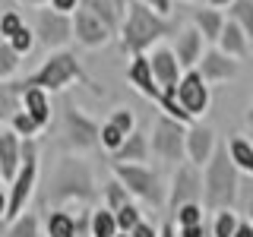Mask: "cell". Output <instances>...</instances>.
Segmentation results:
<instances>
[{
	"label": "cell",
	"instance_id": "obj_24",
	"mask_svg": "<svg viewBox=\"0 0 253 237\" xmlns=\"http://www.w3.org/2000/svg\"><path fill=\"white\" fill-rule=\"evenodd\" d=\"M228 155H231V161L237 164V171L241 174H250L253 177V139L241 136V133H234V136H228Z\"/></svg>",
	"mask_w": 253,
	"mask_h": 237
},
{
	"label": "cell",
	"instance_id": "obj_47",
	"mask_svg": "<svg viewBox=\"0 0 253 237\" xmlns=\"http://www.w3.org/2000/svg\"><path fill=\"white\" fill-rule=\"evenodd\" d=\"M19 3H26V6H38V10H42V6H51V0H19Z\"/></svg>",
	"mask_w": 253,
	"mask_h": 237
},
{
	"label": "cell",
	"instance_id": "obj_31",
	"mask_svg": "<svg viewBox=\"0 0 253 237\" xmlns=\"http://www.w3.org/2000/svg\"><path fill=\"white\" fill-rule=\"evenodd\" d=\"M237 228H241V218H237L234 209H221L215 212V218H212V237H234Z\"/></svg>",
	"mask_w": 253,
	"mask_h": 237
},
{
	"label": "cell",
	"instance_id": "obj_4",
	"mask_svg": "<svg viewBox=\"0 0 253 237\" xmlns=\"http://www.w3.org/2000/svg\"><path fill=\"white\" fill-rule=\"evenodd\" d=\"M22 82H26V85H38V89H44V92H51V95L54 92H63L67 85H73V82H83V85H89L95 95H101V89L92 82L89 76H85L83 63H79V57H76L73 51H51L42 60V67H38L35 73H29Z\"/></svg>",
	"mask_w": 253,
	"mask_h": 237
},
{
	"label": "cell",
	"instance_id": "obj_25",
	"mask_svg": "<svg viewBox=\"0 0 253 237\" xmlns=\"http://www.w3.org/2000/svg\"><path fill=\"white\" fill-rule=\"evenodd\" d=\"M22 92H26V82H0V120H10L16 111H22Z\"/></svg>",
	"mask_w": 253,
	"mask_h": 237
},
{
	"label": "cell",
	"instance_id": "obj_45",
	"mask_svg": "<svg viewBox=\"0 0 253 237\" xmlns=\"http://www.w3.org/2000/svg\"><path fill=\"white\" fill-rule=\"evenodd\" d=\"M158 237H180V234H177V225H174V221H165V225H162V234H158Z\"/></svg>",
	"mask_w": 253,
	"mask_h": 237
},
{
	"label": "cell",
	"instance_id": "obj_27",
	"mask_svg": "<svg viewBox=\"0 0 253 237\" xmlns=\"http://www.w3.org/2000/svg\"><path fill=\"white\" fill-rule=\"evenodd\" d=\"M121 225H117V212H111L108 205H98L92 212V237H117Z\"/></svg>",
	"mask_w": 253,
	"mask_h": 237
},
{
	"label": "cell",
	"instance_id": "obj_35",
	"mask_svg": "<svg viewBox=\"0 0 253 237\" xmlns=\"http://www.w3.org/2000/svg\"><path fill=\"white\" fill-rule=\"evenodd\" d=\"M124 142H126V133L121 130V126H114L111 120H105V123H101V149H105V152H111V155H114L117 149L124 146Z\"/></svg>",
	"mask_w": 253,
	"mask_h": 237
},
{
	"label": "cell",
	"instance_id": "obj_29",
	"mask_svg": "<svg viewBox=\"0 0 253 237\" xmlns=\"http://www.w3.org/2000/svg\"><path fill=\"white\" fill-rule=\"evenodd\" d=\"M206 205L203 202H187V205H180L177 212H171V221L177 228H193V225H206Z\"/></svg>",
	"mask_w": 253,
	"mask_h": 237
},
{
	"label": "cell",
	"instance_id": "obj_46",
	"mask_svg": "<svg viewBox=\"0 0 253 237\" xmlns=\"http://www.w3.org/2000/svg\"><path fill=\"white\" fill-rule=\"evenodd\" d=\"M234 237H253V221H241V228H237Z\"/></svg>",
	"mask_w": 253,
	"mask_h": 237
},
{
	"label": "cell",
	"instance_id": "obj_17",
	"mask_svg": "<svg viewBox=\"0 0 253 237\" xmlns=\"http://www.w3.org/2000/svg\"><path fill=\"white\" fill-rule=\"evenodd\" d=\"M19 168H22V136L13 130H0V171H3L6 187L13 184Z\"/></svg>",
	"mask_w": 253,
	"mask_h": 237
},
{
	"label": "cell",
	"instance_id": "obj_2",
	"mask_svg": "<svg viewBox=\"0 0 253 237\" xmlns=\"http://www.w3.org/2000/svg\"><path fill=\"white\" fill-rule=\"evenodd\" d=\"M51 202L54 209H67L70 202L76 205H92L101 196V187L95 184L92 168L85 164V158L79 155H67L60 158L57 171L51 174Z\"/></svg>",
	"mask_w": 253,
	"mask_h": 237
},
{
	"label": "cell",
	"instance_id": "obj_49",
	"mask_svg": "<svg viewBox=\"0 0 253 237\" xmlns=\"http://www.w3.org/2000/svg\"><path fill=\"white\" fill-rule=\"evenodd\" d=\"M247 120H250V123H253V105H250V111H247Z\"/></svg>",
	"mask_w": 253,
	"mask_h": 237
},
{
	"label": "cell",
	"instance_id": "obj_37",
	"mask_svg": "<svg viewBox=\"0 0 253 237\" xmlns=\"http://www.w3.org/2000/svg\"><path fill=\"white\" fill-rule=\"evenodd\" d=\"M22 26H26V19L19 16V10H3V16H0V38H3V41H10V38Z\"/></svg>",
	"mask_w": 253,
	"mask_h": 237
},
{
	"label": "cell",
	"instance_id": "obj_18",
	"mask_svg": "<svg viewBox=\"0 0 253 237\" xmlns=\"http://www.w3.org/2000/svg\"><path fill=\"white\" fill-rule=\"evenodd\" d=\"M190 22H193V26L203 32V38H206L209 44H218L221 32H225L228 16L221 13L218 6H196V10L190 13Z\"/></svg>",
	"mask_w": 253,
	"mask_h": 237
},
{
	"label": "cell",
	"instance_id": "obj_42",
	"mask_svg": "<svg viewBox=\"0 0 253 237\" xmlns=\"http://www.w3.org/2000/svg\"><path fill=\"white\" fill-rule=\"evenodd\" d=\"M139 3H146V6H152L155 13L168 16V13H171V6H174V0H139Z\"/></svg>",
	"mask_w": 253,
	"mask_h": 237
},
{
	"label": "cell",
	"instance_id": "obj_10",
	"mask_svg": "<svg viewBox=\"0 0 253 237\" xmlns=\"http://www.w3.org/2000/svg\"><path fill=\"white\" fill-rule=\"evenodd\" d=\"M177 101L184 105V111L193 120H200L206 111L212 108V85L203 79L200 70H187L177 82Z\"/></svg>",
	"mask_w": 253,
	"mask_h": 237
},
{
	"label": "cell",
	"instance_id": "obj_38",
	"mask_svg": "<svg viewBox=\"0 0 253 237\" xmlns=\"http://www.w3.org/2000/svg\"><path fill=\"white\" fill-rule=\"evenodd\" d=\"M142 221V212H139V205L136 202H126L124 209H117V225H121V231H126L130 234L133 228H136Z\"/></svg>",
	"mask_w": 253,
	"mask_h": 237
},
{
	"label": "cell",
	"instance_id": "obj_44",
	"mask_svg": "<svg viewBox=\"0 0 253 237\" xmlns=\"http://www.w3.org/2000/svg\"><path fill=\"white\" fill-rule=\"evenodd\" d=\"M6 212H10V193L6 187H0V221H6Z\"/></svg>",
	"mask_w": 253,
	"mask_h": 237
},
{
	"label": "cell",
	"instance_id": "obj_12",
	"mask_svg": "<svg viewBox=\"0 0 253 237\" xmlns=\"http://www.w3.org/2000/svg\"><path fill=\"white\" fill-rule=\"evenodd\" d=\"M196 70L203 73V79L209 85H218V82H228V79H234L237 76V70H241V60H234V57H228L221 47H206V54H203V60L196 63Z\"/></svg>",
	"mask_w": 253,
	"mask_h": 237
},
{
	"label": "cell",
	"instance_id": "obj_13",
	"mask_svg": "<svg viewBox=\"0 0 253 237\" xmlns=\"http://www.w3.org/2000/svg\"><path fill=\"white\" fill-rule=\"evenodd\" d=\"M218 152V139H215V130L206 123H193L187 130V161L196 164V168H206L212 161V155Z\"/></svg>",
	"mask_w": 253,
	"mask_h": 237
},
{
	"label": "cell",
	"instance_id": "obj_16",
	"mask_svg": "<svg viewBox=\"0 0 253 237\" xmlns=\"http://www.w3.org/2000/svg\"><path fill=\"white\" fill-rule=\"evenodd\" d=\"M174 54H177V60H180V67H184V70H196V63L203 60V54H206V38H203V32L196 29L193 22L177 32Z\"/></svg>",
	"mask_w": 253,
	"mask_h": 237
},
{
	"label": "cell",
	"instance_id": "obj_28",
	"mask_svg": "<svg viewBox=\"0 0 253 237\" xmlns=\"http://www.w3.org/2000/svg\"><path fill=\"white\" fill-rule=\"evenodd\" d=\"M126 202H133V196H130V190H126L121 180L111 174V180L105 187H101V205H108L111 212H117V209H124Z\"/></svg>",
	"mask_w": 253,
	"mask_h": 237
},
{
	"label": "cell",
	"instance_id": "obj_30",
	"mask_svg": "<svg viewBox=\"0 0 253 237\" xmlns=\"http://www.w3.org/2000/svg\"><path fill=\"white\" fill-rule=\"evenodd\" d=\"M19 67H22V57L13 51L10 41L0 38V82H13V76L19 73Z\"/></svg>",
	"mask_w": 253,
	"mask_h": 237
},
{
	"label": "cell",
	"instance_id": "obj_48",
	"mask_svg": "<svg viewBox=\"0 0 253 237\" xmlns=\"http://www.w3.org/2000/svg\"><path fill=\"white\" fill-rule=\"evenodd\" d=\"M234 0H209V6H218V10H225V6H231Z\"/></svg>",
	"mask_w": 253,
	"mask_h": 237
},
{
	"label": "cell",
	"instance_id": "obj_23",
	"mask_svg": "<svg viewBox=\"0 0 253 237\" xmlns=\"http://www.w3.org/2000/svg\"><path fill=\"white\" fill-rule=\"evenodd\" d=\"M44 237H79L76 215L70 209H51L44 218Z\"/></svg>",
	"mask_w": 253,
	"mask_h": 237
},
{
	"label": "cell",
	"instance_id": "obj_5",
	"mask_svg": "<svg viewBox=\"0 0 253 237\" xmlns=\"http://www.w3.org/2000/svg\"><path fill=\"white\" fill-rule=\"evenodd\" d=\"M111 174L130 190L133 199L149 202V205H155V209H168V187L162 184V177H158L152 168H146V164H121V161H114L111 164Z\"/></svg>",
	"mask_w": 253,
	"mask_h": 237
},
{
	"label": "cell",
	"instance_id": "obj_15",
	"mask_svg": "<svg viewBox=\"0 0 253 237\" xmlns=\"http://www.w3.org/2000/svg\"><path fill=\"white\" fill-rule=\"evenodd\" d=\"M149 63H152V73H155V79H158L162 89H177L180 76L187 73V70L180 67L174 47H168V44H155L152 51H149Z\"/></svg>",
	"mask_w": 253,
	"mask_h": 237
},
{
	"label": "cell",
	"instance_id": "obj_36",
	"mask_svg": "<svg viewBox=\"0 0 253 237\" xmlns=\"http://www.w3.org/2000/svg\"><path fill=\"white\" fill-rule=\"evenodd\" d=\"M10 44H13V51L19 54V57H26V54H32V47L38 44V35H35V29L32 26H22L16 35L10 38Z\"/></svg>",
	"mask_w": 253,
	"mask_h": 237
},
{
	"label": "cell",
	"instance_id": "obj_26",
	"mask_svg": "<svg viewBox=\"0 0 253 237\" xmlns=\"http://www.w3.org/2000/svg\"><path fill=\"white\" fill-rule=\"evenodd\" d=\"M3 237H44L42 234V221L35 212H22L19 218L6 221V234Z\"/></svg>",
	"mask_w": 253,
	"mask_h": 237
},
{
	"label": "cell",
	"instance_id": "obj_20",
	"mask_svg": "<svg viewBox=\"0 0 253 237\" xmlns=\"http://www.w3.org/2000/svg\"><path fill=\"white\" fill-rule=\"evenodd\" d=\"M215 47H221V51H225L228 57H234V60H244V57H250V35L237 26L234 19H228Z\"/></svg>",
	"mask_w": 253,
	"mask_h": 237
},
{
	"label": "cell",
	"instance_id": "obj_41",
	"mask_svg": "<svg viewBox=\"0 0 253 237\" xmlns=\"http://www.w3.org/2000/svg\"><path fill=\"white\" fill-rule=\"evenodd\" d=\"M79 6H83V0H51V10H57L63 16H73Z\"/></svg>",
	"mask_w": 253,
	"mask_h": 237
},
{
	"label": "cell",
	"instance_id": "obj_39",
	"mask_svg": "<svg viewBox=\"0 0 253 237\" xmlns=\"http://www.w3.org/2000/svg\"><path fill=\"white\" fill-rule=\"evenodd\" d=\"M114 126H121V130L130 136V133H136V114H133L130 108H114L111 111V117H108Z\"/></svg>",
	"mask_w": 253,
	"mask_h": 237
},
{
	"label": "cell",
	"instance_id": "obj_43",
	"mask_svg": "<svg viewBox=\"0 0 253 237\" xmlns=\"http://www.w3.org/2000/svg\"><path fill=\"white\" fill-rule=\"evenodd\" d=\"M180 237H206V225H193V228H177Z\"/></svg>",
	"mask_w": 253,
	"mask_h": 237
},
{
	"label": "cell",
	"instance_id": "obj_52",
	"mask_svg": "<svg viewBox=\"0 0 253 237\" xmlns=\"http://www.w3.org/2000/svg\"><path fill=\"white\" fill-rule=\"evenodd\" d=\"M180 3H193V0H180Z\"/></svg>",
	"mask_w": 253,
	"mask_h": 237
},
{
	"label": "cell",
	"instance_id": "obj_40",
	"mask_svg": "<svg viewBox=\"0 0 253 237\" xmlns=\"http://www.w3.org/2000/svg\"><path fill=\"white\" fill-rule=\"evenodd\" d=\"M130 234H133V237H158V234H162V225H155V221H146V218H142Z\"/></svg>",
	"mask_w": 253,
	"mask_h": 237
},
{
	"label": "cell",
	"instance_id": "obj_33",
	"mask_svg": "<svg viewBox=\"0 0 253 237\" xmlns=\"http://www.w3.org/2000/svg\"><path fill=\"white\" fill-rule=\"evenodd\" d=\"M10 130L19 133L22 139H38V133H42V123L35 120V117L29 114V111H16L10 117Z\"/></svg>",
	"mask_w": 253,
	"mask_h": 237
},
{
	"label": "cell",
	"instance_id": "obj_19",
	"mask_svg": "<svg viewBox=\"0 0 253 237\" xmlns=\"http://www.w3.org/2000/svg\"><path fill=\"white\" fill-rule=\"evenodd\" d=\"M149 155H152V146H149V133H142V130H136V133H130L126 136V142L121 149H117L114 155V161H121V164H146L149 161Z\"/></svg>",
	"mask_w": 253,
	"mask_h": 237
},
{
	"label": "cell",
	"instance_id": "obj_34",
	"mask_svg": "<svg viewBox=\"0 0 253 237\" xmlns=\"http://www.w3.org/2000/svg\"><path fill=\"white\" fill-rule=\"evenodd\" d=\"M228 19H234L253 41V0H234V3L228 6Z\"/></svg>",
	"mask_w": 253,
	"mask_h": 237
},
{
	"label": "cell",
	"instance_id": "obj_50",
	"mask_svg": "<svg viewBox=\"0 0 253 237\" xmlns=\"http://www.w3.org/2000/svg\"><path fill=\"white\" fill-rule=\"evenodd\" d=\"M117 237H133V234H126V231H121V234H117Z\"/></svg>",
	"mask_w": 253,
	"mask_h": 237
},
{
	"label": "cell",
	"instance_id": "obj_7",
	"mask_svg": "<svg viewBox=\"0 0 253 237\" xmlns=\"http://www.w3.org/2000/svg\"><path fill=\"white\" fill-rule=\"evenodd\" d=\"M60 130H63V142L73 155L92 152L95 146H101V123L92 120L83 108H76L73 101H63V114H60Z\"/></svg>",
	"mask_w": 253,
	"mask_h": 237
},
{
	"label": "cell",
	"instance_id": "obj_11",
	"mask_svg": "<svg viewBox=\"0 0 253 237\" xmlns=\"http://www.w3.org/2000/svg\"><path fill=\"white\" fill-rule=\"evenodd\" d=\"M73 38L85 51H98V47H105L111 38H114V32H111L89 6H79L73 13Z\"/></svg>",
	"mask_w": 253,
	"mask_h": 237
},
{
	"label": "cell",
	"instance_id": "obj_22",
	"mask_svg": "<svg viewBox=\"0 0 253 237\" xmlns=\"http://www.w3.org/2000/svg\"><path fill=\"white\" fill-rule=\"evenodd\" d=\"M83 6H89V10L98 16L101 22H105V26L114 32H121V26H124V13H126V6L121 3V0H85Z\"/></svg>",
	"mask_w": 253,
	"mask_h": 237
},
{
	"label": "cell",
	"instance_id": "obj_32",
	"mask_svg": "<svg viewBox=\"0 0 253 237\" xmlns=\"http://www.w3.org/2000/svg\"><path fill=\"white\" fill-rule=\"evenodd\" d=\"M158 108H162V114H168V117H174V120H180V123H187V126H193L196 120L184 111V105L177 101V89H165V95H162V101H158Z\"/></svg>",
	"mask_w": 253,
	"mask_h": 237
},
{
	"label": "cell",
	"instance_id": "obj_6",
	"mask_svg": "<svg viewBox=\"0 0 253 237\" xmlns=\"http://www.w3.org/2000/svg\"><path fill=\"white\" fill-rule=\"evenodd\" d=\"M187 123L174 120L168 114H158L152 120V133H149V146H152V155L158 161L168 164H184L187 161Z\"/></svg>",
	"mask_w": 253,
	"mask_h": 237
},
{
	"label": "cell",
	"instance_id": "obj_51",
	"mask_svg": "<svg viewBox=\"0 0 253 237\" xmlns=\"http://www.w3.org/2000/svg\"><path fill=\"white\" fill-rule=\"evenodd\" d=\"M0 187H6V184H3V171H0Z\"/></svg>",
	"mask_w": 253,
	"mask_h": 237
},
{
	"label": "cell",
	"instance_id": "obj_9",
	"mask_svg": "<svg viewBox=\"0 0 253 237\" xmlns=\"http://www.w3.org/2000/svg\"><path fill=\"white\" fill-rule=\"evenodd\" d=\"M187 202H203V171L190 161L174 168L171 184H168V209L165 212L171 215V212H177Z\"/></svg>",
	"mask_w": 253,
	"mask_h": 237
},
{
	"label": "cell",
	"instance_id": "obj_8",
	"mask_svg": "<svg viewBox=\"0 0 253 237\" xmlns=\"http://www.w3.org/2000/svg\"><path fill=\"white\" fill-rule=\"evenodd\" d=\"M35 35H38V44L51 51H67V44L73 41V16H63L51 6H42L35 16Z\"/></svg>",
	"mask_w": 253,
	"mask_h": 237
},
{
	"label": "cell",
	"instance_id": "obj_3",
	"mask_svg": "<svg viewBox=\"0 0 253 237\" xmlns=\"http://www.w3.org/2000/svg\"><path fill=\"white\" fill-rule=\"evenodd\" d=\"M241 196V171L228 155V146H218L212 161L203 168V205L209 212L234 209Z\"/></svg>",
	"mask_w": 253,
	"mask_h": 237
},
{
	"label": "cell",
	"instance_id": "obj_14",
	"mask_svg": "<svg viewBox=\"0 0 253 237\" xmlns=\"http://www.w3.org/2000/svg\"><path fill=\"white\" fill-rule=\"evenodd\" d=\"M126 82L136 89L142 98H149V101H162V95L165 89L158 85V79L152 73V63H149V54H139V57H130V63H126Z\"/></svg>",
	"mask_w": 253,
	"mask_h": 237
},
{
	"label": "cell",
	"instance_id": "obj_54",
	"mask_svg": "<svg viewBox=\"0 0 253 237\" xmlns=\"http://www.w3.org/2000/svg\"><path fill=\"white\" fill-rule=\"evenodd\" d=\"M250 221H253V215H250Z\"/></svg>",
	"mask_w": 253,
	"mask_h": 237
},
{
	"label": "cell",
	"instance_id": "obj_53",
	"mask_svg": "<svg viewBox=\"0 0 253 237\" xmlns=\"http://www.w3.org/2000/svg\"><path fill=\"white\" fill-rule=\"evenodd\" d=\"M0 16H3V10H0Z\"/></svg>",
	"mask_w": 253,
	"mask_h": 237
},
{
	"label": "cell",
	"instance_id": "obj_21",
	"mask_svg": "<svg viewBox=\"0 0 253 237\" xmlns=\"http://www.w3.org/2000/svg\"><path fill=\"white\" fill-rule=\"evenodd\" d=\"M22 111H29L32 117H35L38 123H42V130L51 126V92L38 89V85H26V92H22Z\"/></svg>",
	"mask_w": 253,
	"mask_h": 237
},
{
	"label": "cell",
	"instance_id": "obj_1",
	"mask_svg": "<svg viewBox=\"0 0 253 237\" xmlns=\"http://www.w3.org/2000/svg\"><path fill=\"white\" fill-rule=\"evenodd\" d=\"M171 32H174V22L168 16L155 13L152 6L139 3V0H130L124 13V26L117 32V44H121L126 57H139V54H149Z\"/></svg>",
	"mask_w": 253,
	"mask_h": 237
}]
</instances>
